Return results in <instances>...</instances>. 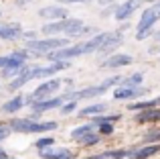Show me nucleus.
I'll list each match as a JSON object with an SVG mask.
<instances>
[{
  "label": "nucleus",
  "instance_id": "obj_13",
  "mask_svg": "<svg viewBox=\"0 0 160 159\" xmlns=\"http://www.w3.org/2000/svg\"><path fill=\"white\" fill-rule=\"evenodd\" d=\"M39 16L41 19H51V20H59V19H65L69 16L65 6H43L39 10Z\"/></svg>",
  "mask_w": 160,
  "mask_h": 159
},
{
  "label": "nucleus",
  "instance_id": "obj_28",
  "mask_svg": "<svg viewBox=\"0 0 160 159\" xmlns=\"http://www.w3.org/2000/svg\"><path fill=\"white\" fill-rule=\"evenodd\" d=\"M59 4H75V2H87V0H57Z\"/></svg>",
  "mask_w": 160,
  "mask_h": 159
},
{
  "label": "nucleus",
  "instance_id": "obj_8",
  "mask_svg": "<svg viewBox=\"0 0 160 159\" xmlns=\"http://www.w3.org/2000/svg\"><path fill=\"white\" fill-rule=\"evenodd\" d=\"M138 6H142V0H126L120 6L113 8V16H116V20H128L136 12Z\"/></svg>",
  "mask_w": 160,
  "mask_h": 159
},
{
  "label": "nucleus",
  "instance_id": "obj_17",
  "mask_svg": "<svg viewBox=\"0 0 160 159\" xmlns=\"http://www.w3.org/2000/svg\"><path fill=\"white\" fill-rule=\"evenodd\" d=\"M24 106V96H14V98H10L8 102L2 104V110L6 112V114H14V112H18L20 108Z\"/></svg>",
  "mask_w": 160,
  "mask_h": 159
},
{
  "label": "nucleus",
  "instance_id": "obj_27",
  "mask_svg": "<svg viewBox=\"0 0 160 159\" xmlns=\"http://www.w3.org/2000/svg\"><path fill=\"white\" fill-rule=\"evenodd\" d=\"M8 133H10V129L4 127V124H0V141H4L8 137Z\"/></svg>",
  "mask_w": 160,
  "mask_h": 159
},
{
  "label": "nucleus",
  "instance_id": "obj_30",
  "mask_svg": "<svg viewBox=\"0 0 160 159\" xmlns=\"http://www.w3.org/2000/svg\"><path fill=\"white\" fill-rule=\"evenodd\" d=\"M113 2H116V0H99V4H102V6H106V4H109V6H113Z\"/></svg>",
  "mask_w": 160,
  "mask_h": 159
},
{
  "label": "nucleus",
  "instance_id": "obj_11",
  "mask_svg": "<svg viewBox=\"0 0 160 159\" xmlns=\"http://www.w3.org/2000/svg\"><path fill=\"white\" fill-rule=\"evenodd\" d=\"M132 55H128V53H113V55H109V59L103 61V68H109V69H116V68H126V65L132 63Z\"/></svg>",
  "mask_w": 160,
  "mask_h": 159
},
{
  "label": "nucleus",
  "instance_id": "obj_25",
  "mask_svg": "<svg viewBox=\"0 0 160 159\" xmlns=\"http://www.w3.org/2000/svg\"><path fill=\"white\" fill-rule=\"evenodd\" d=\"M98 129H99V135H112L113 133V123H99Z\"/></svg>",
  "mask_w": 160,
  "mask_h": 159
},
{
  "label": "nucleus",
  "instance_id": "obj_7",
  "mask_svg": "<svg viewBox=\"0 0 160 159\" xmlns=\"http://www.w3.org/2000/svg\"><path fill=\"white\" fill-rule=\"evenodd\" d=\"M65 102V96H49V98H43V100H37L32 102V112L35 114H41V112H47V110H53V108H61V104Z\"/></svg>",
  "mask_w": 160,
  "mask_h": 159
},
{
  "label": "nucleus",
  "instance_id": "obj_5",
  "mask_svg": "<svg viewBox=\"0 0 160 159\" xmlns=\"http://www.w3.org/2000/svg\"><path fill=\"white\" fill-rule=\"evenodd\" d=\"M158 19H160V16H158V12H156V8H154V6L144 8V10H142L140 20H138V33H136V39H138V41H144L146 37L150 35V31H152V27L156 25V20H158Z\"/></svg>",
  "mask_w": 160,
  "mask_h": 159
},
{
  "label": "nucleus",
  "instance_id": "obj_10",
  "mask_svg": "<svg viewBox=\"0 0 160 159\" xmlns=\"http://www.w3.org/2000/svg\"><path fill=\"white\" fill-rule=\"evenodd\" d=\"M39 155L43 159H73L75 153L71 149H55V147H45V149H39Z\"/></svg>",
  "mask_w": 160,
  "mask_h": 159
},
{
  "label": "nucleus",
  "instance_id": "obj_24",
  "mask_svg": "<svg viewBox=\"0 0 160 159\" xmlns=\"http://www.w3.org/2000/svg\"><path fill=\"white\" fill-rule=\"evenodd\" d=\"M53 145H55V139L47 135V137H41V139L35 143V147L37 149H45V147H53Z\"/></svg>",
  "mask_w": 160,
  "mask_h": 159
},
{
  "label": "nucleus",
  "instance_id": "obj_33",
  "mask_svg": "<svg viewBox=\"0 0 160 159\" xmlns=\"http://www.w3.org/2000/svg\"><path fill=\"white\" fill-rule=\"evenodd\" d=\"M83 159H102V153H99V155H89V157H83Z\"/></svg>",
  "mask_w": 160,
  "mask_h": 159
},
{
  "label": "nucleus",
  "instance_id": "obj_22",
  "mask_svg": "<svg viewBox=\"0 0 160 159\" xmlns=\"http://www.w3.org/2000/svg\"><path fill=\"white\" fill-rule=\"evenodd\" d=\"M81 143L85 145V147H91V145H98V143H102V135H99V133H87L85 137H83L81 139Z\"/></svg>",
  "mask_w": 160,
  "mask_h": 159
},
{
  "label": "nucleus",
  "instance_id": "obj_2",
  "mask_svg": "<svg viewBox=\"0 0 160 159\" xmlns=\"http://www.w3.org/2000/svg\"><path fill=\"white\" fill-rule=\"evenodd\" d=\"M8 129L16 133H49L57 129L55 120H35V118H12Z\"/></svg>",
  "mask_w": 160,
  "mask_h": 159
},
{
  "label": "nucleus",
  "instance_id": "obj_3",
  "mask_svg": "<svg viewBox=\"0 0 160 159\" xmlns=\"http://www.w3.org/2000/svg\"><path fill=\"white\" fill-rule=\"evenodd\" d=\"M69 45V39H63V37H45V39H28L27 41V51L35 53V55H45L49 51H55V49H61Z\"/></svg>",
  "mask_w": 160,
  "mask_h": 159
},
{
  "label": "nucleus",
  "instance_id": "obj_26",
  "mask_svg": "<svg viewBox=\"0 0 160 159\" xmlns=\"http://www.w3.org/2000/svg\"><path fill=\"white\" fill-rule=\"evenodd\" d=\"M146 141H148V143H154V141H160V129H152L150 133H146Z\"/></svg>",
  "mask_w": 160,
  "mask_h": 159
},
{
  "label": "nucleus",
  "instance_id": "obj_35",
  "mask_svg": "<svg viewBox=\"0 0 160 159\" xmlns=\"http://www.w3.org/2000/svg\"><path fill=\"white\" fill-rule=\"evenodd\" d=\"M4 155H6V153H4V151H2V149H0V157H4Z\"/></svg>",
  "mask_w": 160,
  "mask_h": 159
},
{
  "label": "nucleus",
  "instance_id": "obj_29",
  "mask_svg": "<svg viewBox=\"0 0 160 159\" xmlns=\"http://www.w3.org/2000/svg\"><path fill=\"white\" fill-rule=\"evenodd\" d=\"M22 37H27V41L28 39H35V33H32V31H22Z\"/></svg>",
  "mask_w": 160,
  "mask_h": 159
},
{
  "label": "nucleus",
  "instance_id": "obj_16",
  "mask_svg": "<svg viewBox=\"0 0 160 159\" xmlns=\"http://www.w3.org/2000/svg\"><path fill=\"white\" fill-rule=\"evenodd\" d=\"M158 151H160V145H144L140 149H134L130 159H148V157L156 155Z\"/></svg>",
  "mask_w": 160,
  "mask_h": 159
},
{
  "label": "nucleus",
  "instance_id": "obj_31",
  "mask_svg": "<svg viewBox=\"0 0 160 159\" xmlns=\"http://www.w3.org/2000/svg\"><path fill=\"white\" fill-rule=\"evenodd\" d=\"M4 65H6V57H2V55H0V69H2Z\"/></svg>",
  "mask_w": 160,
  "mask_h": 159
},
{
  "label": "nucleus",
  "instance_id": "obj_34",
  "mask_svg": "<svg viewBox=\"0 0 160 159\" xmlns=\"http://www.w3.org/2000/svg\"><path fill=\"white\" fill-rule=\"evenodd\" d=\"M154 39H156L158 43H160V31H158V33H154Z\"/></svg>",
  "mask_w": 160,
  "mask_h": 159
},
{
  "label": "nucleus",
  "instance_id": "obj_23",
  "mask_svg": "<svg viewBox=\"0 0 160 159\" xmlns=\"http://www.w3.org/2000/svg\"><path fill=\"white\" fill-rule=\"evenodd\" d=\"M75 108H77V100H75V98H67L65 102L61 104V108H59V110H61L63 116H67V114H71Z\"/></svg>",
  "mask_w": 160,
  "mask_h": 159
},
{
  "label": "nucleus",
  "instance_id": "obj_21",
  "mask_svg": "<svg viewBox=\"0 0 160 159\" xmlns=\"http://www.w3.org/2000/svg\"><path fill=\"white\" fill-rule=\"evenodd\" d=\"M142 80H144V74H132L128 78H122V86H142Z\"/></svg>",
  "mask_w": 160,
  "mask_h": 159
},
{
  "label": "nucleus",
  "instance_id": "obj_12",
  "mask_svg": "<svg viewBox=\"0 0 160 159\" xmlns=\"http://www.w3.org/2000/svg\"><path fill=\"white\" fill-rule=\"evenodd\" d=\"M31 53L27 49H18V51H12L10 55H6V65L4 68H22L27 65V59Z\"/></svg>",
  "mask_w": 160,
  "mask_h": 159
},
{
  "label": "nucleus",
  "instance_id": "obj_36",
  "mask_svg": "<svg viewBox=\"0 0 160 159\" xmlns=\"http://www.w3.org/2000/svg\"><path fill=\"white\" fill-rule=\"evenodd\" d=\"M87 2H89V0H87Z\"/></svg>",
  "mask_w": 160,
  "mask_h": 159
},
{
  "label": "nucleus",
  "instance_id": "obj_9",
  "mask_svg": "<svg viewBox=\"0 0 160 159\" xmlns=\"http://www.w3.org/2000/svg\"><path fill=\"white\" fill-rule=\"evenodd\" d=\"M124 43V29H118V31H109L106 41H103V45L99 47V53H109L113 51L116 47H120V45Z\"/></svg>",
  "mask_w": 160,
  "mask_h": 159
},
{
  "label": "nucleus",
  "instance_id": "obj_1",
  "mask_svg": "<svg viewBox=\"0 0 160 159\" xmlns=\"http://www.w3.org/2000/svg\"><path fill=\"white\" fill-rule=\"evenodd\" d=\"M45 37H55V35H65L69 37H83L87 33H91V27L83 25V20L79 19H71V16H65V19H59V20H53V23H47L43 29H41Z\"/></svg>",
  "mask_w": 160,
  "mask_h": 159
},
{
  "label": "nucleus",
  "instance_id": "obj_19",
  "mask_svg": "<svg viewBox=\"0 0 160 159\" xmlns=\"http://www.w3.org/2000/svg\"><path fill=\"white\" fill-rule=\"evenodd\" d=\"M95 129V124L93 123H85V124H79V127H75L73 131H71V139H75V141H81L83 137L87 135V133H91Z\"/></svg>",
  "mask_w": 160,
  "mask_h": 159
},
{
  "label": "nucleus",
  "instance_id": "obj_20",
  "mask_svg": "<svg viewBox=\"0 0 160 159\" xmlns=\"http://www.w3.org/2000/svg\"><path fill=\"white\" fill-rule=\"evenodd\" d=\"M130 157H132V151H128V149H116V151L102 153V159H130Z\"/></svg>",
  "mask_w": 160,
  "mask_h": 159
},
{
  "label": "nucleus",
  "instance_id": "obj_14",
  "mask_svg": "<svg viewBox=\"0 0 160 159\" xmlns=\"http://www.w3.org/2000/svg\"><path fill=\"white\" fill-rule=\"evenodd\" d=\"M22 37V27L18 23H12V25H0V39L4 41H14Z\"/></svg>",
  "mask_w": 160,
  "mask_h": 159
},
{
  "label": "nucleus",
  "instance_id": "obj_32",
  "mask_svg": "<svg viewBox=\"0 0 160 159\" xmlns=\"http://www.w3.org/2000/svg\"><path fill=\"white\" fill-rule=\"evenodd\" d=\"M154 8H156V12H158V16H160V0H156V2H154Z\"/></svg>",
  "mask_w": 160,
  "mask_h": 159
},
{
  "label": "nucleus",
  "instance_id": "obj_4",
  "mask_svg": "<svg viewBox=\"0 0 160 159\" xmlns=\"http://www.w3.org/2000/svg\"><path fill=\"white\" fill-rule=\"evenodd\" d=\"M61 80L59 78H47L43 84H41L39 88H37L32 94H28V96H24V102H28V104H32V102H37V100H43V98H49L51 94H55V92H59L61 90Z\"/></svg>",
  "mask_w": 160,
  "mask_h": 159
},
{
  "label": "nucleus",
  "instance_id": "obj_18",
  "mask_svg": "<svg viewBox=\"0 0 160 159\" xmlns=\"http://www.w3.org/2000/svg\"><path fill=\"white\" fill-rule=\"evenodd\" d=\"M106 110H108L106 104L95 102V104H89V106L81 108V110H79V116H98V114H103Z\"/></svg>",
  "mask_w": 160,
  "mask_h": 159
},
{
  "label": "nucleus",
  "instance_id": "obj_6",
  "mask_svg": "<svg viewBox=\"0 0 160 159\" xmlns=\"http://www.w3.org/2000/svg\"><path fill=\"white\" fill-rule=\"evenodd\" d=\"M146 92L148 90L142 86H122V84H118V88L113 90V98L116 100H134V98H142Z\"/></svg>",
  "mask_w": 160,
  "mask_h": 159
},
{
  "label": "nucleus",
  "instance_id": "obj_15",
  "mask_svg": "<svg viewBox=\"0 0 160 159\" xmlns=\"http://www.w3.org/2000/svg\"><path fill=\"white\" fill-rule=\"evenodd\" d=\"M136 120L138 123H156V120H160V106L146 108V110H138Z\"/></svg>",
  "mask_w": 160,
  "mask_h": 159
}]
</instances>
